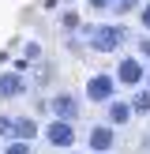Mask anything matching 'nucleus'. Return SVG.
I'll return each instance as SVG.
<instances>
[{
	"label": "nucleus",
	"mask_w": 150,
	"mask_h": 154,
	"mask_svg": "<svg viewBox=\"0 0 150 154\" xmlns=\"http://www.w3.org/2000/svg\"><path fill=\"white\" fill-rule=\"evenodd\" d=\"M142 87H146V90H150V72H146V75H142Z\"/></svg>",
	"instance_id": "a211bd4d"
},
{
	"label": "nucleus",
	"mask_w": 150,
	"mask_h": 154,
	"mask_svg": "<svg viewBox=\"0 0 150 154\" xmlns=\"http://www.w3.org/2000/svg\"><path fill=\"white\" fill-rule=\"evenodd\" d=\"M45 139H49V147L68 150L75 143V128L68 124V120H52V124H45Z\"/></svg>",
	"instance_id": "39448f33"
},
{
	"label": "nucleus",
	"mask_w": 150,
	"mask_h": 154,
	"mask_svg": "<svg viewBox=\"0 0 150 154\" xmlns=\"http://www.w3.org/2000/svg\"><path fill=\"white\" fill-rule=\"evenodd\" d=\"M131 117H135V113H131V105H128V102H116V98L109 102V128H116V124H128Z\"/></svg>",
	"instance_id": "1a4fd4ad"
},
{
	"label": "nucleus",
	"mask_w": 150,
	"mask_h": 154,
	"mask_svg": "<svg viewBox=\"0 0 150 154\" xmlns=\"http://www.w3.org/2000/svg\"><path fill=\"white\" fill-rule=\"evenodd\" d=\"M49 113H52L56 120H68V124H71V120L79 117V98L68 94V90H56V94L49 98Z\"/></svg>",
	"instance_id": "20e7f679"
},
{
	"label": "nucleus",
	"mask_w": 150,
	"mask_h": 154,
	"mask_svg": "<svg viewBox=\"0 0 150 154\" xmlns=\"http://www.w3.org/2000/svg\"><path fill=\"white\" fill-rule=\"evenodd\" d=\"M68 4H71V0H68Z\"/></svg>",
	"instance_id": "6ab92c4d"
},
{
	"label": "nucleus",
	"mask_w": 150,
	"mask_h": 154,
	"mask_svg": "<svg viewBox=\"0 0 150 154\" xmlns=\"http://www.w3.org/2000/svg\"><path fill=\"white\" fill-rule=\"evenodd\" d=\"M86 4H90V8H94V11H109V8H112V4H116V0H86Z\"/></svg>",
	"instance_id": "2eb2a0df"
},
{
	"label": "nucleus",
	"mask_w": 150,
	"mask_h": 154,
	"mask_svg": "<svg viewBox=\"0 0 150 154\" xmlns=\"http://www.w3.org/2000/svg\"><path fill=\"white\" fill-rule=\"evenodd\" d=\"M26 79H22L19 72H0V102H15V98L26 94Z\"/></svg>",
	"instance_id": "0eeeda50"
},
{
	"label": "nucleus",
	"mask_w": 150,
	"mask_h": 154,
	"mask_svg": "<svg viewBox=\"0 0 150 154\" xmlns=\"http://www.w3.org/2000/svg\"><path fill=\"white\" fill-rule=\"evenodd\" d=\"M124 42H128V26H120V23H105V26H98L90 34V49L94 53H116Z\"/></svg>",
	"instance_id": "f257e3e1"
},
{
	"label": "nucleus",
	"mask_w": 150,
	"mask_h": 154,
	"mask_svg": "<svg viewBox=\"0 0 150 154\" xmlns=\"http://www.w3.org/2000/svg\"><path fill=\"white\" fill-rule=\"evenodd\" d=\"M0 139H11V117H8V113H0Z\"/></svg>",
	"instance_id": "ddd939ff"
},
{
	"label": "nucleus",
	"mask_w": 150,
	"mask_h": 154,
	"mask_svg": "<svg viewBox=\"0 0 150 154\" xmlns=\"http://www.w3.org/2000/svg\"><path fill=\"white\" fill-rule=\"evenodd\" d=\"M128 105H131V113H150V90H146V87L135 90V98H131Z\"/></svg>",
	"instance_id": "9d476101"
},
{
	"label": "nucleus",
	"mask_w": 150,
	"mask_h": 154,
	"mask_svg": "<svg viewBox=\"0 0 150 154\" xmlns=\"http://www.w3.org/2000/svg\"><path fill=\"white\" fill-rule=\"evenodd\" d=\"M4 154H34V147H30V143H19V139H8Z\"/></svg>",
	"instance_id": "9b49d317"
},
{
	"label": "nucleus",
	"mask_w": 150,
	"mask_h": 154,
	"mask_svg": "<svg viewBox=\"0 0 150 154\" xmlns=\"http://www.w3.org/2000/svg\"><path fill=\"white\" fill-rule=\"evenodd\" d=\"M139 8V0H116V4L109 8V11H116V15H128V11H135Z\"/></svg>",
	"instance_id": "f8f14e48"
},
{
	"label": "nucleus",
	"mask_w": 150,
	"mask_h": 154,
	"mask_svg": "<svg viewBox=\"0 0 150 154\" xmlns=\"http://www.w3.org/2000/svg\"><path fill=\"white\" fill-rule=\"evenodd\" d=\"M86 143H90V154H109L116 147V132H112L109 124H94L90 135H86Z\"/></svg>",
	"instance_id": "423d86ee"
},
{
	"label": "nucleus",
	"mask_w": 150,
	"mask_h": 154,
	"mask_svg": "<svg viewBox=\"0 0 150 154\" xmlns=\"http://www.w3.org/2000/svg\"><path fill=\"white\" fill-rule=\"evenodd\" d=\"M11 139H19V143L38 139V120L34 117H11Z\"/></svg>",
	"instance_id": "6e6552de"
},
{
	"label": "nucleus",
	"mask_w": 150,
	"mask_h": 154,
	"mask_svg": "<svg viewBox=\"0 0 150 154\" xmlns=\"http://www.w3.org/2000/svg\"><path fill=\"white\" fill-rule=\"evenodd\" d=\"M86 98H90L94 105H109L112 98H116V79L105 75V72L90 75V79H86Z\"/></svg>",
	"instance_id": "f03ea898"
},
{
	"label": "nucleus",
	"mask_w": 150,
	"mask_h": 154,
	"mask_svg": "<svg viewBox=\"0 0 150 154\" xmlns=\"http://www.w3.org/2000/svg\"><path fill=\"white\" fill-rule=\"evenodd\" d=\"M139 26L150 34V4H139Z\"/></svg>",
	"instance_id": "4468645a"
},
{
	"label": "nucleus",
	"mask_w": 150,
	"mask_h": 154,
	"mask_svg": "<svg viewBox=\"0 0 150 154\" xmlns=\"http://www.w3.org/2000/svg\"><path fill=\"white\" fill-rule=\"evenodd\" d=\"M139 57H142V60H150V34L139 42Z\"/></svg>",
	"instance_id": "f3484780"
},
{
	"label": "nucleus",
	"mask_w": 150,
	"mask_h": 154,
	"mask_svg": "<svg viewBox=\"0 0 150 154\" xmlns=\"http://www.w3.org/2000/svg\"><path fill=\"white\" fill-rule=\"evenodd\" d=\"M142 75H146V68H142V60L139 57H124L116 64V75H112V79H116V87H142Z\"/></svg>",
	"instance_id": "7ed1b4c3"
},
{
	"label": "nucleus",
	"mask_w": 150,
	"mask_h": 154,
	"mask_svg": "<svg viewBox=\"0 0 150 154\" xmlns=\"http://www.w3.org/2000/svg\"><path fill=\"white\" fill-rule=\"evenodd\" d=\"M75 26H79V15L68 11V15H64V30H75Z\"/></svg>",
	"instance_id": "dca6fc26"
}]
</instances>
